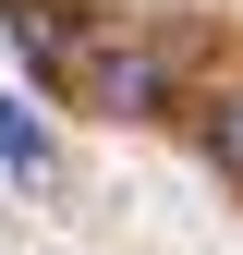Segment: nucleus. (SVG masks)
I'll return each mask as SVG.
<instances>
[{"label": "nucleus", "instance_id": "obj_1", "mask_svg": "<svg viewBox=\"0 0 243 255\" xmlns=\"http://www.w3.org/2000/svg\"><path fill=\"white\" fill-rule=\"evenodd\" d=\"M61 85H73L85 110H110V122H158V110H170V73H158V49H134V37H73Z\"/></svg>", "mask_w": 243, "mask_h": 255}, {"label": "nucleus", "instance_id": "obj_2", "mask_svg": "<svg viewBox=\"0 0 243 255\" xmlns=\"http://www.w3.org/2000/svg\"><path fill=\"white\" fill-rule=\"evenodd\" d=\"M0 170H12L24 195H61V182H73V170H61V134H49V110L24 98V85L0 98Z\"/></svg>", "mask_w": 243, "mask_h": 255}, {"label": "nucleus", "instance_id": "obj_3", "mask_svg": "<svg viewBox=\"0 0 243 255\" xmlns=\"http://www.w3.org/2000/svg\"><path fill=\"white\" fill-rule=\"evenodd\" d=\"M207 158L243 182V98H219V110H207Z\"/></svg>", "mask_w": 243, "mask_h": 255}]
</instances>
